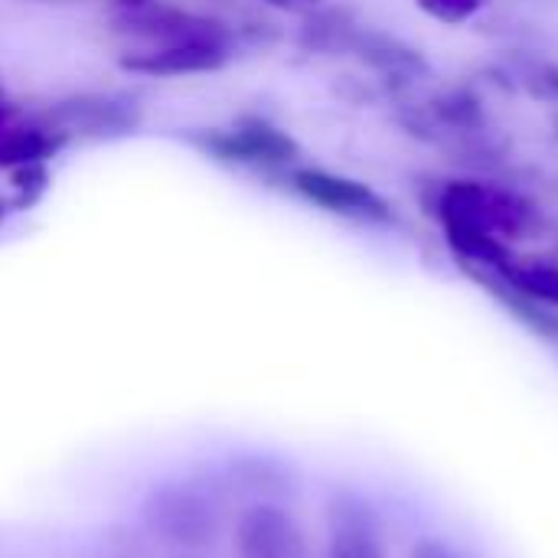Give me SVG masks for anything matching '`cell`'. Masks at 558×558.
I'll use <instances>...</instances> for the list:
<instances>
[{
    "label": "cell",
    "instance_id": "cell-1",
    "mask_svg": "<svg viewBox=\"0 0 558 558\" xmlns=\"http://www.w3.org/2000/svg\"><path fill=\"white\" fill-rule=\"evenodd\" d=\"M435 216L441 226L461 222V226H477L484 232H494L504 242L513 239H530L539 229V213L530 199L520 193L484 183V180H451L441 186L435 199Z\"/></svg>",
    "mask_w": 558,
    "mask_h": 558
},
{
    "label": "cell",
    "instance_id": "cell-2",
    "mask_svg": "<svg viewBox=\"0 0 558 558\" xmlns=\"http://www.w3.org/2000/svg\"><path fill=\"white\" fill-rule=\"evenodd\" d=\"M186 141L206 157L219 163H235V167L278 170V167H291L301 157L298 141L258 114H242L232 128L193 131Z\"/></svg>",
    "mask_w": 558,
    "mask_h": 558
},
{
    "label": "cell",
    "instance_id": "cell-3",
    "mask_svg": "<svg viewBox=\"0 0 558 558\" xmlns=\"http://www.w3.org/2000/svg\"><path fill=\"white\" fill-rule=\"evenodd\" d=\"M111 26L121 36L144 39L147 46L216 43V46L235 49V43H239V26L219 20V16L193 13V10L160 3V0H147L141 7H118V13L111 16Z\"/></svg>",
    "mask_w": 558,
    "mask_h": 558
},
{
    "label": "cell",
    "instance_id": "cell-4",
    "mask_svg": "<svg viewBox=\"0 0 558 558\" xmlns=\"http://www.w3.org/2000/svg\"><path fill=\"white\" fill-rule=\"evenodd\" d=\"M52 131L72 137H124L141 128V105L128 95L82 92L59 98L39 118Z\"/></svg>",
    "mask_w": 558,
    "mask_h": 558
},
{
    "label": "cell",
    "instance_id": "cell-5",
    "mask_svg": "<svg viewBox=\"0 0 558 558\" xmlns=\"http://www.w3.org/2000/svg\"><path fill=\"white\" fill-rule=\"evenodd\" d=\"M144 517L147 526L173 546H203L213 539L219 523L216 500L196 484H167L154 490Z\"/></svg>",
    "mask_w": 558,
    "mask_h": 558
},
{
    "label": "cell",
    "instance_id": "cell-6",
    "mask_svg": "<svg viewBox=\"0 0 558 558\" xmlns=\"http://www.w3.org/2000/svg\"><path fill=\"white\" fill-rule=\"evenodd\" d=\"M291 186L294 193H301L307 203L343 216V219H356V222H369V226H386L392 222V206L386 196H379L369 183L353 180V177H340L330 170H317V167H301L291 173Z\"/></svg>",
    "mask_w": 558,
    "mask_h": 558
},
{
    "label": "cell",
    "instance_id": "cell-7",
    "mask_svg": "<svg viewBox=\"0 0 558 558\" xmlns=\"http://www.w3.org/2000/svg\"><path fill=\"white\" fill-rule=\"evenodd\" d=\"M235 558H307L301 523L281 504L258 500L235 520Z\"/></svg>",
    "mask_w": 558,
    "mask_h": 558
},
{
    "label": "cell",
    "instance_id": "cell-8",
    "mask_svg": "<svg viewBox=\"0 0 558 558\" xmlns=\"http://www.w3.org/2000/svg\"><path fill=\"white\" fill-rule=\"evenodd\" d=\"M327 558H389L383 523L360 494H337L330 500Z\"/></svg>",
    "mask_w": 558,
    "mask_h": 558
},
{
    "label": "cell",
    "instance_id": "cell-9",
    "mask_svg": "<svg viewBox=\"0 0 558 558\" xmlns=\"http://www.w3.org/2000/svg\"><path fill=\"white\" fill-rule=\"evenodd\" d=\"M235 49L216 43H173V46H144L121 52L118 65L134 75L167 78V75H193V72H216L229 65Z\"/></svg>",
    "mask_w": 558,
    "mask_h": 558
},
{
    "label": "cell",
    "instance_id": "cell-10",
    "mask_svg": "<svg viewBox=\"0 0 558 558\" xmlns=\"http://www.w3.org/2000/svg\"><path fill=\"white\" fill-rule=\"evenodd\" d=\"M69 144L65 134L52 131L39 118H23V111L7 98L0 85V167L13 170L20 163L49 160Z\"/></svg>",
    "mask_w": 558,
    "mask_h": 558
},
{
    "label": "cell",
    "instance_id": "cell-11",
    "mask_svg": "<svg viewBox=\"0 0 558 558\" xmlns=\"http://www.w3.org/2000/svg\"><path fill=\"white\" fill-rule=\"evenodd\" d=\"M464 268V275L471 278V281H477L510 317H517L530 333H536V337H543V340H558V314L553 307H546V304H539V301H533V298H526V294H520L517 288H510L497 271H490V268H477V265H461Z\"/></svg>",
    "mask_w": 558,
    "mask_h": 558
},
{
    "label": "cell",
    "instance_id": "cell-12",
    "mask_svg": "<svg viewBox=\"0 0 558 558\" xmlns=\"http://www.w3.org/2000/svg\"><path fill=\"white\" fill-rule=\"evenodd\" d=\"M350 52L356 59H363L369 69L376 72H386L389 78H412L418 72H425V59L415 46L383 33V29H369V26H360L356 36H353V46Z\"/></svg>",
    "mask_w": 558,
    "mask_h": 558
},
{
    "label": "cell",
    "instance_id": "cell-13",
    "mask_svg": "<svg viewBox=\"0 0 558 558\" xmlns=\"http://www.w3.org/2000/svg\"><path fill=\"white\" fill-rule=\"evenodd\" d=\"M360 26H363V23L356 20L353 10L320 3L317 10L304 13L298 43H301L307 52H317V56H343V52H350L353 36H356Z\"/></svg>",
    "mask_w": 558,
    "mask_h": 558
},
{
    "label": "cell",
    "instance_id": "cell-14",
    "mask_svg": "<svg viewBox=\"0 0 558 558\" xmlns=\"http://www.w3.org/2000/svg\"><path fill=\"white\" fill-rule=\"evenodd\" d=\"M497 271L510 288H517L520 294L546 304V307H558V265L546 262V258H530V262H507L504 268H490Z\"/></svg>",
    "mask_w": 558,
    "mask_h": 558
},
{
    "label": "cell",
    "instance_id": "cell-15",
    "mask_svg": "<svg viewBox=\"0 0 558 558\" xmlns=\"http://www.w3.org/2000/svg\"><path fill=\"white\" fill-rule=\"evenodd\" d=\"M432 111L441 124L454 131H477L484 124V108L481 98L471 88H448L432 101Z\"/></svg>",
    "mask_w": 558,
    "mask_h": 558
},
{
    "label": "cell",
    "instance_id": "cell-16",
    "mask_svg": "<svg viewBox=\"0 0 558 558\" xmlns=\"http://www.w3.org/2000/svg\"><path fill=\"white\" fill-rule=\"evenodd\" d=\"M10 183H13V203L10 209H29L43 199V193L49 190V167L46 160H33V163H20L10 170Z\"/></svg>",
    "mask_w": 558,
    "mask_h": 558
},
{
    "label": "cell",
    "instance_id": "cell-17",
    "mask_svg": "<svg viewBox=\"0 0 558 558\" xmlns=\"http://www.w3.org/2000/svg\"><path fill=\"white\" fill-rule=\"evenodd\" d=\"M422 13H428L432 20L438 23H448V26H458V23H468L474 20L487 0H415Z\"/></svg>",
    "mask_w": 558,
    "mask_h": 558
},
{
    "label": "cell",
    "instance_id": "cell-18",
    "mask_svg": "<svg viewBox=\"0 0 558 558\" xmlns=\"http://www.w3.org/2000/svg\"><path fill=\"white\" fill-rule=\"evenodd\" d=\"M409 558H461V553H458L451 543L438 539V536H422V539L409 549Z\"/></svg>",
    "mask_w": 558,
    "mask_h": 558
},
{
    "label": "cell",
    "instance_id": "cell-19",
    "mask_svg": "<svg viewBox=\"0 0 558 558\" xmlns=\"http://www.w3.org/2000/svg\"><path fill=\"white\" fill-rule=\"evenodd\" d=\"M262 3H268V7H275V10H281V13H311V10H317L324 0H262Z\"/></svg>",
    "mask_w": 558,
    "mask_h": 558
},
{
    "label": "cell",
    "instance_id": "cell-20",
    "mask_svg": "<svg viewBox=\"0 0 558 558\" xmlns=\"http://www.w3.org/2000/svg\"><path fill=\"white\" fill-rule=\"evenodd\" d=\"M543 82H546L549 92H556L558 95V65H546V69H543Z\"/></svg>",
    "mask_w": 558,
    "mask_h": 558
},
{
    "label": "cell",
    "instance_id": "cell-21",
    "mask_svg": "<svg viewBox=\"0 0 558 558\" xmlns=\"http://www.w3.org/2000/svg\"><path fill=\"white\" fill-rule=\"evenodd\" d=\"M118 7H141V3H147V0H114Z\"/></svg>",
    "mask_w": 558,
    "mask_h": 558
},
{
    "label": "cell",
    "instance_id": "cell-22",
    "mask_svg": "<svg viewBox=\"0 0 558 558\" xmlns=\"http://www.w3.org/2000/svg\"><path fill=\"white\" fill-rule=\"evenodd\" d=\"M7 213H10V203H7V199H0V222L7 219Z\"/></svg>",
    "mask_w": 558,
    "mask_h": 558
}]
</instances>
